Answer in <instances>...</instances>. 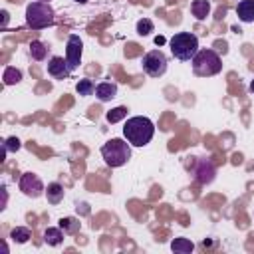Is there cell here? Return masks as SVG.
<instances>
[{"instance_id":"6da1fadb","label":"cell","mask_w":254,"mask_h":254,"mask_svg":"<svg viewBox=\"0 0 254 254\" xmlns=\"http://www.w3.org/2000/svg\"><path fill=\"white\" fill-rule=\"evenodd\" d=\"M153 135H155V125L149 117L135 115L129 117L123 125V137L131 143V147H145L147 143H151Z\"/></svg>"},{"instance_id":"7a4b0ae2","label":"cell","mask_w":254,"mask_h":254,"mask_svg":"<svg viewBox=\"0 0 254 254\" xmlns=\"http://www.w3.org/2000/svg\"><path fill=\"white\" fill-rule=\"evenodd\" d=\"M190 64H192L194 75H198V77H210V75H216L222 71V60L210 48H200L194 54V58L190 60Z\"/></svg>"},{"instance_id":"3957f363","label":"cell","mask_w":254,"mask_h":254,"mask_svg":"<svg viewBox=\"0 0 254 254\" xmlns=\"http://www.w3.org/2000/svg\"><path fill=\"white\" fill-rule=\"evenodd\" d=\"M56 22V12L50 6V2H40L34 0L26 6V24L32 30H44L48 26H54Z\"/></svg>"},{"instance_id":"277c9868","label":"cell","mask_w":254,"mask_h":254,"mask_svg":"<svg viewBox=\"0 0 254 254\" xmlns=\"http://www.w3.org/2000/svg\"><path fill=\"white\" fill-rule=\"evenodd\" d=\"M101 157L105 161L107 167H123L129 159H131V143L127 139H109L103 147H101Z\"/></svg>"},{"instance_id":"5b68a950","label":"cell","mask_w":254,"mask_h":254,"mask_svg":"<svg viewBox=\"0 0 254 254\" xmlns=\"http://www.w3.org/2000/svg\"><path fill=\"white\" fill-rule=\"evenodd\" d=\"M169 46H171L173 58H177V60H181V62L192 60L194 54L200 50V48H198V38H196L192 32H177V34L169 40Z\"/></svg>"},{"instance_id":"8992f818","label":"cell","mask_w":254,"mask_h":254,"mask_svg":"<svg viewBox=\"0 0 254 254\" xmlns=\"http://www.w3.org/2000/svg\"><path fill=\"white\" fill-rule=\"evenodd\" d=\"M167 56L161 52V50H151L143 56L141 60V65H143V71L149 75V77H161L165 71H167Z\"/></svg>"},{"instance_id":"52a82bcc","label":"cell","mask_w":254,"mask_h":254,"mask_svg":"<svg viewBox=\"0 0 254 254\" xmlns=\"http://www.w3.org/2000/svg\"><path fill=\"white\" fill-rule=\"evenodd\" d=\"M18 187L30 198H38V196H42L46 192V187H44L42 179L38 175H34V173H24L20 177V181H18Z\"/></svg>"},{"instance_id":"ba28073f","label":"cell","mask_w":254,"mask_h":254,"mask_svg":"<svg viewBox=\"0 0 254 254\" xmlns=\"http://www.w3.org/2000/svg\"><path fill=\"white\" fill-rule=\"evenodd\" d=\"M81 54H83V42L79 40V36L71 34L67 38V46H65V62L69 65L71 71H75L81 64Z\"/></svg>"},{"instance_id":"9c48e42d","label":"cell","mask_w":254,"mask_h":254,"mask_svg":"<svg viewBox=\"0 0 254 254\" xmlns=\"http://www.w3.org/2000/svg\"><path fill=\"white\" fill-rule=\"evenodd\" d=\"M48 73H50L54 79H64V77H67V75L71 73V69H69L65 58H62V56H52L50 62H48Z\"/></svg>"},{"instance_id":"30bf717a","label":"cell","mask_w":254,"mask_h":254,"mask_svg":"<svg viewBox=\"0 0 254 254\" xmlns=\"http://www.w3.org/2000/svg\"><path fill=\"white\" fill-rule=\"evenodd\" d=\"M194 179L198 185H208L214 181V165L208 159H200L194 169Z\"/></svg>"},{"instance_id":"8fae6325","label":"cell","mask_w":254,"mask_h":254,"mask_svg":"<svg viewBox=\"0 0 254 254\" xmlns=\"http://www.w3.org/2000/svg\"><path fill=\"white\" fill-rule=\"evenodd\" d=\"M117 95V85L115 83H111V81H101V83H97L95 85V97L99 99V101H111L113 97Z\"/></svg>"},{"instance_id":"7c38bea8","label":"cell","mask_w":254,"mask_h":254,"mask_svg":"<svg viewBox=\"0 0 254 254\" xmlns=\"http://www.w3.org/2000/svg\"><path fill=\"white\" fill-rule=\"evenodd\" d=\"M236 16L244 24L254 22V0H240L236 6Z\"/></svg>"},{"instance_id":"4fadbf2b","label":"cell","mask_w":254,"mask_h":254,"mask_svg":"<svg viewBox=\"0 0 254 254\" xmlns=\"http://www.w3.org/2000/svg\"><path fill=\"white\" fill-rule=\"evenodd\" d=\"M64 230L58 226V228H54V226H50V228H46V232H44V242L46 244H50V246H60L62 242H64Z\"/></svg>"},{"instance_id":"5bb4252c","label":"cell","mask_w":254,"mask_h":254,"mask_svg":"<svg viewBox=\"0 0 254 254\" xmlns=\"http://www.w3.org/2000/svg\"><path fill=\"white\" fill-rule=\"evenodd\" d=\"M190 12L196 20H204L210 14V2L208 0H192L190 4Z\"/></svg>"},{"instance_id":"9a60e30c","label":"cell","mask_w":254,"mask_h":254,"mask_svg":"<svg viewBox=\"0 0 254 254\" xmlns=\"http://www.w3.org/2000/svg\"><path fill=\"white\" fill-rule=\"evenodd\" d=\"M48 46L44 44V42H40V40H34V42H30V56H32V60H36V62H44L46 58H48Z\"/></svg>"},{"instance_id":"2e32d148","label":"cell","mask_w":254,"mask_h":254,"mask_svg":"<svg viewBox=\"0 0 254 254\" xmlns=\"http://www.w3.org/2000/svg\"><path fill=\"white\" fill-rule=\"evenodd\" d=\"M46 194H48V202L58 204L64 198V187L60 183H50L48 189H46Z\"/></svg>"},{"instance_id":"e0dca14e","label":"cell","mask_w":254,"mask_h":254,"mask_svg":"<svg viewBox=\"0 0 254 254\" xmlns=\"http://www.w3.org/2000/svg\"><path fill=\"white\" fill-rule=\"evenodd\" d=\"M171 250L173 252H179V254H190L194 250V244L189 238H175L171 242Z\"/></svg>"},{"instance_id":"ac0fdd59","label":"cell","mask_w":254,"mask_h":254,"mask_svg":"<svg viewBox=\"0 0 254 254\" xmlns=\"http://www.w3.org/2000/svg\"><path fill=\"white\" fill-rule=\"evenodd\" d=\"M79 226L81 222L73 216H65V218H60V228L65 232V234H77L79 232Z\"/></svg>"},{"instance_id":"d6986e66","label":"cell","mask_w":254,"mask_h":254,"mask_svg":"<svg viewBox=\"0 0 254 254\" xmlns=\"http://www.w3.org/2000/svg\"><path fill=\"white\" fill-rule=\"evenodd\" d=\"M2 79H4V85H14V83H20V81H22V71H20V69H16L14 65H8V67L4 69Z\"/></svg>"},{"instance_id":"ffe728a7","label":"cell","mask_w":254,"mask_h":254,"mask_svg":"<svg viewBox=\"0 0 254 254\" xmlns=\"http://www.w3.org/2000/svg\"><path fill=\"white\" fill-rule=\"evenodd\" d=\"M10 238H12L14 242H18V244H24V242H28V240L32 238V232H30V228H26V226H16V228L10 230Z\"/></svg>"},{"instance_id":"44dd1931","label":"cell","mask_w":254,"mask_h":254,"mask_svg":"<svg viewBox=\"0 0 254 254\" xmlns=\"http://www.w3.org/2000/svg\"><path fill=\"white\" fill-rule=\"evenodd\" d=\"M75 91L81 95V97H87V95H93L95 93V83L91 81V79H79L77 83H75Z\"/></svg>"},{"instance_id":"7402d4cb","label":"cell","mask_w":254,"mask_h":254,"mask_svg":"<svg viewBox=\"0 0 254 254\" xmlns=\"http://www.w3.org/2000/svg\"><path fill=\"white\" fill-rule=\"evenodd\" d=\"M127 115V107H123V105H119V107H115V109H111V111H107V115H105V119L109 121V123H117V121H121L123 117Z\"/></svg>"},{"instance_id":"603a6c76","label":"cell","mask_w":254,"mask_h":254,"mask_svg":"<svg viewBox=\"0 0 254 254\" xmlns=\"http://www.w3.org/2000/svg\"><path fill=\"white\" fill-rule=\"evenodd\" d=\"M151 32H153V22L149 18H143L137 22V34L139 36H149Z\"/></svg>"},{"instance_id":"cb8c5ba5","label":"cell","mask_w":254,"mask_h":254,"mask_svg":"<svg viewBox=\"0 0 254 254\" xmlns=\"http://www.w3.org/2000/svg\"><path fill=\"white\" fill-rule=\"evenodd\" d=\"M2 147H4L8 153H10V151L14 153V151H18V149H20V139H18V137H8V139L4 141V145H2Z\"/></svg>"},{"instance_id":"d4e9b609","label":"cell","mask_w":254,"mask_h":254,"mask_svg":"<svg viewBox=\"0 0 254 254\" xmlns=\"http://www.w3.org/2000/svg\"><path fill=\"white\" fill-rule=\"evenodd\" d=\"M6 24H8V12H6V10H2V26L6 28Z\"/></svg>"},{"instance_id":"484cf974","label":"cell","mask_w":254,"mask_h":254,"mask_svg":"<svg viewBox=\"0 0 254 254\" xmlns=\"http://www.w3.org/2000/svg\"><path fill=\"white\" fill-rule=\"evenodd\" d=\"M155 44H157V46H163V44H165V38H163V36H157V38H155Z\"/></svg>"},{"instance_id":"4316f807","label":"cell","mask_w":254,"mask_h":254,"mask_svg":"<svg viewBox=\"0 0 254 254\" xmlns=\"http://www.w3.org/2000/svg\"><path fill=\"white\" fill-rule=\"evenodd\" d=\"M248 89H250V93H254V79L250 81V87H248Z\"/></svg>"},{"instance_id":"83f0119b","label":"cell","mask_w":254,"mask_h":254,"mask_svg":"<svg viewBox=\"0 0 254 254\" xmlns=\"http://www.w3.org/2000/svg\"><path fill=\"white\" fill-rule=\"evenodd\" d=\"M75 2H79V4H85V2H87V0H75Z\"/></svg>"},{"instance_id":"f1b7e54d","label":"cell","mask_w":254,"mask_h":254,"mask_svg":"<svg viewBox=\"0 0 254 254\" xmlns=\"http://www.w3.org/2000/svg\"><path fill=\"white\" fill-rule=\"evenodd\" d=\"M40 2H50V0H40Z\"/></svg>"}]
</instances>
